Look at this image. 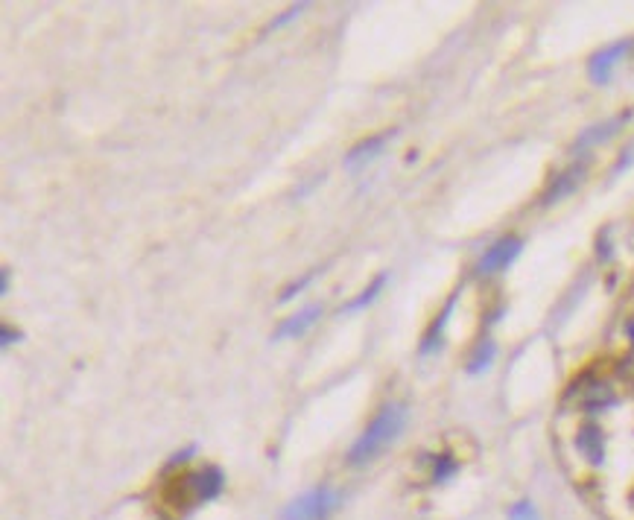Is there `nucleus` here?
<instances>
[{"instance_id":"15","label":"nucleus","mask_w":634,"mask_h":520,"mask_svg":"<svg viewBox=\"0 0 634 520\" xmlns=\"http://www.w3.org/2000/svg\"><path fill=\"white\" fill-rule=\"evenodd\" d=\"M313 278H316V272H307V275H304V278H301V281H296V284H293V287H287V293H284V296H281V301H290V298L296 296V293H301V290H304V287H307V284H310V281H313Z\"/></svg>"},{"instance_id":"5","label":"nucleus","mask_w":634,"mask_h":520,"mask_svg":"<svg viewBox=\"0 0 634 520\" xmlns=\"http://www.w3.org/2000/svg\"><path fill=\"white\" fill-rule=\"evenodd\" d=\"M521 255V240L518 237H503L497 240L488 252L480 260V275H491V272H500L506 266H512V260Z\"/></svg>"},{"instance_id":"9","label":"nucleus","mask_w":634,"mask_h":520,"mask_svg":"<svg viewBox=\"0 0 634 520\" xmlns=\"http://www.w3.org/2000/svg\"><path fill=\"white\" fill-rule=\"evenodd\" d=\"M453 304H456V298H450L448 307L442 310V316L436 319V325L430 328V334L424 336V342H421V354H433L439 345H442V334H445V325L450 322V313H453Z\"/></svg>"},{"instance_id":"3","label":"nucleus","mask_w":634,"mask_h":520,"mask_svg":"<svg viewBox=\"0 0 634 520\" xmlns=\"http://www.w3.org/2000/svg\"><path fill=\"white\" fill-rule=\"evenodd\" d=\"M185 491L193 503H208L223 491V471L220 468H205L185 477Z\"/></svg>"},{"instance_id":"2","label":"nucleus","mask_w":634,"mask_h":520,"mask_svg":"<svg viewBox=\"0 0 634 520\" xmlns=\"http://www.w3.org/2000/svg\"><path fill=\"white\" fill-rule=\"evenodd\" d=\"M336 506H339V494L334 488H313L284 509V520H322L328 518Z\"/></svg>"},{"instance_id":"1","label":"nucleus","mask_w":634,"mask_h":520,"mask_svg":"<svg viewBox=\"0 0 634 520\" xmlns=\"http://www.w3.org/2000/svg\"><path fill=\"white\" fill-rule=\"evenodd\" d=\"M404 424H407V409L401 407V404H386V407L374 415L372 424L360 433V439L354 442L348 459H351L354 465H363V462L374 459L383 447L401 436Z\"/></svg>"},{"instance_id":"16","label":"nucleus","mask_w":634,"mask_h":520,"mask_svg":"<svg viewBox=\"0 0 634 520\" xmlns=\"http://www.w3.org/2000/svg\"><path fill=\"white\" fill-rule=\"evenodd\" d=\"M15 339H21V334H15L12 328H3V336H0V342H3V348H9Z\"/></svg>"},{"instance_id":"13","label":"nucleus","mask_w":634,"mask_h":520,"mask_svg":"<svg viewBox=\"0 0 634 520\" xmlns=\"http://www.w3.org/2000/svg\"><path fill=\"white\" fill-rule=\"evenodd\" d=\"M509 520H541L538 509L529 503V500H518L512 509H509Z\"/></svg>"},{"instance_id":"6","label":"nucleus","mask_w":634,"mask_h":520,"mask_svg":"<svg viewBox=\"0 0 634 520\" xmlns=\"http://www.w3.org/2000/svg\"><path fill=\"white\" fill-rule=\"evenodd\" d=\"M322 316V304H310V307H304L299 313H293L278 331H275V339H293V336H301L307 334L313 325H316V319Z\"/></svg>"},{"instance_id":"11","label":"nucleus","mask_w":634,"mask_h":520,"mask_svg":"<svg viewBox=\"0 0 634 520\" xmlns=\"http://www.w3.org/2000/svg\"><path fill=\"white\" fill-rule=\"evenodd\" d=\"M456 471H459V462H456L450 453H439V456H436V462H433V480H436V483H445V480H450Z\"/></svg>"},{"instance_id":"12","label":"nucleus","mask_w":634,"mask_h":520,"mask_svg":"<svg viewBox=\"0 0 634 520\" xmlns=\"http://www.w3.org/2000/svg\"><path fill=\"white\" fill-rule=\"evenodd\" d=\"M491 357H494V342H491V339H485L483 345L477 348V354H474V363L468 366V372L471 374L485 372V369L491 366Z\"/></svg>"},{"instance_id":"18","label":"nucleus","mask_w":634,"mask_h":520,"mask_svg":"<svg viewBox=\"0 0 634 520\" xmlns=\"http://www.w3.org/2000/svg\"><path fill=\"white\" fill-rule=\"evenodd\" d=\"M629 334H632V342H634V322H632V325H629Z\"/></svg>"},{"instance_id":"7","label":"nucleus","mask_w":634,"mask_h":520,"mask_svg":"<svg viewBox=\"0 0 634 520\" xmlns=\"http://www.w3.org/2000/svg\"><path fill=\"white\" fill-rule=\"evenodd\" d=\"M392 138V132H383V135H374L369 141H360L354 149H348V155H345V167L348 170H360L366 161H372L380 155V149L386 147V141Z\"/></svg>"},{"instance_id":"8","label":"nucleus","mask_w":634,"mask_h":520,"mask_svg":"<svg viewBox=\"0 0 634 520\" xmlns=\"http://www.w3.org/2000/svg\"><path fill=\"white\" fill-rule=\"evenodd\" d=\"M576 450H579V456H582L585 462H591V465H599V462H602V433H599L597 427H582V430L576 433Z\"/></svg>"},{"instance_id":"14","label":"nucleus","mask_w":634,"mask_h":520,"mask_svg":"<svg viewBox=\"0 0 634 520\" xmlns=\"http://www.w3.org/2000/svg\"><path fill=\"white\" fill-rule=\"evenodd\" d=\"M307 9V3H299V6H290V12H284V15H278L275 21H272V30H278V27H284V24H290L293 18H299L301 12Z\"/></svg>"},{"instance_id":"17","label":"nucleus","mask_w":634,"mask_h":520,"mask_svg":"<svg viewBox=\"0 0 634 520\" xmlns=\"http://www.w3.org/2000/svg\"><path fill=\"white\" fill-rule=\"evenodd\" d=\"M0 293H9V269H3L0 275Z\"/></svg>"},{"instance_id":"4","label":"nucleus","mask_w":634,"mask_h":520,"mask_svg":"<svg viewBox=\"0 0 634 520\" xmlns=\"http://www.w3.org/2000/svg\"><path fill=\"white\" fill-rule=\"evenodd\" d=\"M632 50V41H617V44H611V47H605V50H599L597 56L591 59V65H588V74L594 82H608L611 74H614V68L626 59V53Z\"/></svg>"},{"instance_id":"10","label":"nucleus","mask_w":634,"mask_h":520,"mask_svg":"<svg viewBox=\"0 0 634 520\" xmlns=\"http://www.w3.org/2000/svg\"><path fill=\"white\" fill-rule=\"evenodd\" d=\"M386 287V275H377L372 284L360 293V296L354 298V301H348L345 307H342V313H357V310H366L369 304H374V298L380 296V290Z\"/></svg>"}]
</instances>
